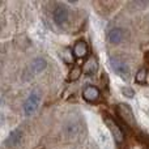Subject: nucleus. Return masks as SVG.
Masks as SVG:
<instances>
[{
	"label": "nucleus",
	"mask_w": 149,
	"mask_h": 149,
	"mask_svg": "<svg viewBox=\"0 0 149 149\" xmlns=\"http://www.w3.org/2000/svg\"><path fill=\"white\" fill-rule=\"evenodd\" d=\"M47 63L45 59H42V58H37V59H34L33 62H31V65H30V70L33 73H39L42 72V71L46 68Z\"/></svg>",
	"instance_id": "9b49d317"
},
{
	"label": "nucleus",
	"mask_w": 149,
	"mask_h": 149,
	"mask_svg": "<svg viewBox=\"0 0 149 149\" xmlns=\"http://www.w3.org/2000/svg\"><path fill=\"white\" fill-rule=\"evenodd\" d=\"M39 102H41V94L38 92H33L24 103V111L26 115H31L38 109Z\"/></svg>",
	"instance_id": "20e7f679"
},
{
	"label": "nucleus",
	"mask_w": 149,
	"mask_h": 149,
	"mask_svg": "<svg viewBox=\"0 0 149 149\" xmlns=\"http://www.w3.org/2000/svg\"><path fill=\"white\" fill-rule=\"evenodd\" d=\"M80 74H81V68L77 67V65H74L72 68V71L70 72V80L71 81H74V80H77L80 77Z\"/></svg>",
	"instance_id": "ddd939ff"
},
{
	"label": "nucleus",
	"mask_w": 149,
	"mask_h": 149,
	"mask_svg": "<svg viewBox=\"0 0 149 149\" xmlns=\"http://www.w3.org/2000/svg\"><path fill=\"white\" fill-rule=\"evenodd\" d=\"M68 20V9L63 5H58L54 10V21L58 25H63Z\"/></svg>",
	"instance_id": "423d86ee"
},
{
	"label": "nucleus",
	"mask_w": 149,
	"mask_h": 149,
	"mask_svg": "<svg viewBox=\"0 0 149 149\" xmlns=\"http://www.w3.org/2000/svg\"><path fill=\"white\" fill-rule=\"evenodd\" d=\"M109 63H110V67L113 68L114 72L118 73L119 76L122 77V79L127 80L130 77L131 70H130L128 64H127L126 62H123V60L119 59V58H110Z\"/></svg>",
	"instance_id": "f257e3e1"
},
{
	"label": "nucleus",
	"mask_w": 149,
	"mask_h": 149,
	"mask_svg": "<svg viewBox=\"0 0 149 149\" xmlns=\"http://www.w3.org/2000/svg\"><path fill=\"white\" fill-rule=\"evenodd\" d=\"M100 95H101L100 89H98L97 86H93V85H88V86H85V89L82 90V97H84V100L88 101V102H95V101H98Z\"/></svg>",
	"instance_id": "39448f33"
},
{
	"label": "nucleus",
	"mask_w": 149,
	"mask_h": 149,
	"mask_svg": "<svg viewBox=\"0 0 149 149\" xmlns=\"http://www.w3.org/2000/svg\"><path fill=\"white\" fill-rule=\"evenodd\" d=\"M21 139H22V134H21V131L20 130H15V131L10 132L9 136L7 137L5 144H7L8 147H16V145L21 141Z\"/></svg>",
	"instance_id": "9d476101"
},
{
	"label": "nucleus",
	"mask_w": 149,
	"mask_h": 149,
	"mask_svg": "<svg viewBox=\"0 0 149 149\" xmlns=\"http://www.w3.org/2000/svg\"><path fill=\"white\" fill-rule=\"evenodd\" d=\"M105 123H106V126H107V128L111 131V134H113L114 140H115L116 143H119V144L123 143L124 134H123V131H122L120 126L115 122V119L110 118V116H105Z\"/></svg>",
	"instance_id": "7ed1b4c3"
},
{
	"label": "nucleus",
	"mask_w": 149,
	"mask_h": 149,
	"mask_svg": "<svg viewBox=\"0 0 149 149\" xmlns=\"http://www.w3.org/2000/svg\"><path fill=\"white\" fill-rule=\"evenodd\" d=\"M137 84L144 85L147 82V68H140L139 72L136 73V77H135Z\"/></svg>",
	"instance_id": "f8f14e48"
},
{
	"label": "nucleus",
	"mask_w": 149,
	"mask_h": 149,
	"mask_svg": "<svg viewBox=\"0 0 149 149\" xmlns=\"http://www.w3.org/2000/svg\"><path fill=\"white\" fill-rule=\"evenodd\" d=\"M98 71V60L95 56H89L82 65V72L85 74H94Z\"/></svg>",
	"instance_id": "0eeeda50"
},
{
	"label": "nucleus",
	"mask_w": 149,
	"mask_h": 149,
	"mask_svg": "<svg viewBox=\"0 0 149 149\" xmlns=\"http://www.w3.org/2000/svg\"><path fill=\"white\" fill-rule=\"evenodd\" d=\"M73 54L76 58H84L88 55V45L85 41H77L73 46Z\"/></svg>",
	"instance_id": "1a4fd4ad"
},
{
	"label": "nucleus",
	"mask_w": 149,
	"mask_h": 149,
	"mask_svg": "<svg viewBox=\"0 0 149 149\" xmlns=\"http://www.w3.org/2000/svg\"><path fill=\"white\" fill-rule=\"evenodd\" d=\"M116 113H118V115L122 118V120L126 124H128L130 127L136 126V120H135L134 113H132L131 107H130L127 103H118V106H116Z\"/></svg>",
	"instance_id": "f03ea898"
},
{
	"label": "nucleus",
	"mask_w": 149,
	"mask_h": 149,
	"mask_svg": "<svg viewBox=\"0 0 149 149\" xmlns=\"http://www.w3.org/2000/svg\"><path fill=\"white\" fill-rule=\"evenodd\" d=\"M122 93H123L124 95H127V97H128V98H132V97H134V94H135L134 89H132V88H130V86L122 88Z\"/></svg>",
	"instance_id": "4468645a"
},
{
	"label": "nucleus",
	"mask_w": 149,
	"mask_h": 149,
	"mask_svg": "<svg viewBox=\"0 0 149 149\" xmlns=\"http://www.w3.org/2000/svg\"><path fill=\"white\" fill-rule=\"evenodd\" d=\"M124 36H126V31L122 28H115L113 30L109 31L107 34V39L111 42V43H120L124 39Z\"/></svg>",
	"instance_id": "6e6552de"
}]
</instances>
